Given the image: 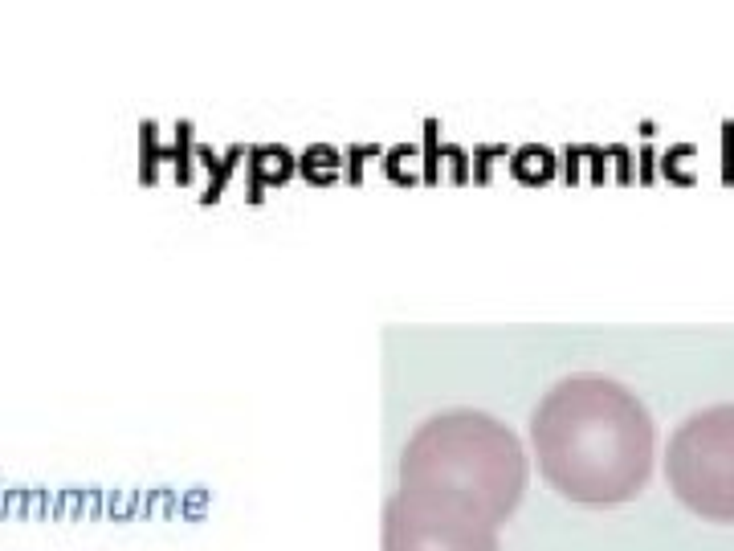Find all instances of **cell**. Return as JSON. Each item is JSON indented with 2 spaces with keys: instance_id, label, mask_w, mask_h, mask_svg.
I'll return each instance as SVG.
<instances>
[{
  "instance_id": "3",
  "label": "cell",
  "mask_w": 734,
  "mask_h": 551,
  "mask_svg": "<svg viewBox=\"0 0 734 551\" xmlns=\"http://www.w3.org/2000/svg\"><path fill=\"white\" fill-rule=\"evenodd\" d=\"M665 478L686 511L734 523V405H714L677 425L665 449Z\"/></svg>"
},
{
  "instance_id": "2",
  "label": "cell",
  "mask_w": 734,
  "mask_h": 551,
  "mask_svg": "<svg viewBox=\"0 0 734 551\" xmlns=\"http://www.w3.org/2000/svg\"><path fill=\"white\" fill-rule=\"evenodd\" d=\"M531 462L514 429L478 409H449L416 425L400 454V490L437 498L502 527L527 494Z\"/></svg>"
},
{
  "instance_id": "1",
  "label": "cell",
  "mask_w": 734,
  "mask_h": 551,
  "mask_svg": "<svg viewBox=\"0 0 734 551\" xmlns=\"http://www.w3.org/2000/svg\"><path fill=\"white\" fill-rule=\"evenodd\" d=\"M531 449L543 482L575 507H620L653 474L657 429L624 384L584 372L567 376L531 413Z\"/></svg>"
},
{
  "instance_id": "4",
  "label": "cell",
  "mask_w": 734,
  "mask_h": 551,
  "mask_svg": "<svg viewBox=\"0 0 734 551\" xmlns=\"http://www.w3.org/2000/svg\"><path fill=\"white\" fill-rule=\"evenodd\" d=\"M384 551H502V543L486 519L396 490L384 507Z\"/></svg>"
}]
</instances>
